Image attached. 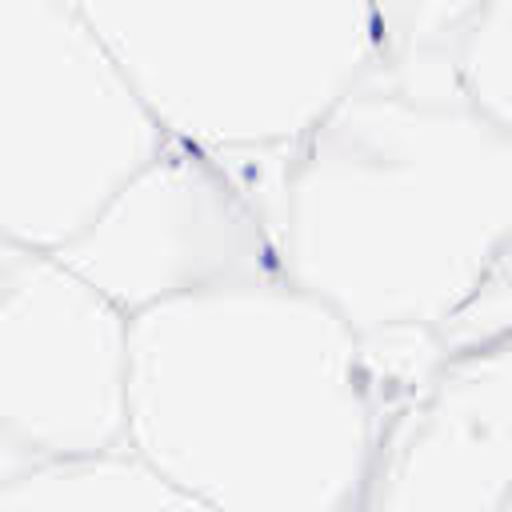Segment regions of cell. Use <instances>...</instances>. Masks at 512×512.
I'll return each instance as SVG.
<instances>
[{"mask_svg": "<svg viewBox=\"0 0 512 512\" xmlns=\"http://www.w3.org/2000/svg\"><path fill=\"white\" fill-rule=\"evenodd\" d=\"M420 392L320 296L240 280L132 316L128 452L216 512H364Z\"/></svg>", "mask_w": 512, "mask_h": 512, "instance_id": "1", "label": "cell"}, {"mask_svg": "<svg viewBox=\"0 0 512 512\" xmlns=\"http://www.w3.org/2000/svg\"><path fill=\"white\" fill-rule=\"evenodd\" d=\"M512 248V132L452 48L380 60L288 148L280 272L364 340H440Z\"/></svg>", "mask_w": 512, "mask_h": 512, "instance_id": "2", "label": "cell"}, {"mask_svg": "<svg viewBox=\"0 0 512 512\" xmlns=\"http://www.w3.org/2000/svg\"><path fill=\"white\" fill-rule=\"evenodd\" d=\"M168 136L288 148L380 60L372 0H80Z\"/></svg>", "mask_w": 512, "mask_h": 512, "instance_id": "3", "label": "cell"}, {"mask_svg": "<svg viewBox=\"0 0 512 512\" xmlns=\"http://www.w3.org/2000/svg\"><path fill=\"white\" fill-rule=\"evenodd\" d=\"M80 0H0V236L60 252L168 148Z\"/></svg>", "mask_w": 512, "mask_h": 512, "instance_id": "4", "label": "cell"}, {"mask_svg": "<svg viewBox=\"0 0 512 512\" xmlns=\"http://www.w3.org/2000/svg\"><path fill=\"white\" fill-rule=\"evenodd\" d=\"M292 148V144H288ZM288 148H168L60 256L128 316L280 272Z\"/></svg>", "mask_w": 512, "mask_h": 512, "instance_id": "5", "label": "cell"}, {"mask_svg": "<svg viewBox=\"0 0 512 512\" xmlns=\"http://www.w3.org/2000/svg\"><path fill=\"white\" fill-rule=\"evenodd\" d=\"M132 316L52 252L0 248V476L128 452Z\"/></svg>", "mask_w": 512, "mask_h": 512, "instance_id": "6", "label": "cell"}, {"mask_svg": "<svg viewBox=\"0 0 512 512\" xmlns=\"http://www.w3.org/2000/svg\"><path fill=\"white\" fill-rule=\"evenodd\" d=\"M512 340L452 356L384 436L364 512H508Z\"/></svg>", "mask_w": 512, "mask_h": 512, "instance_id": "7", "label": "cell"}, {"mask_svg": "<svg viewBox=\"0 0 512 512\" xmlns=\"http://www.w3.org/2000/svg\"><path fill=\"white\" fill-rule=\"evenodd\" d=\"M452 60L472 104L512 132V0H488L456 36Z\"/></svg>", "mask_w": 512, "mask_h": 512, "instance_id": "8", "label": "cell"}, {"mask_svg": "<svg viewBox=\"0 0 512 512\" xmlns=\"http://www.w3.org/2000/svg\"><path fill=\"white\" fill-rule=\"evenodd\" d=\"M380 20L384 56H416V52H444L468 28V20L488 0H372Z\"/></svg>", "mask_w": 512, "mask_h": 512, "instance_id": "9", "label": "cell"}, {"mask_svg": "<svg viewBox=\"0 0 512 512\" xmlns=\"http://www.w3.org/2000/svg\"><path fill=\"white\" fill-rule=\"evenodd\" d=\"M508 512H512V504H508Z\"/></svg>", "mask_w": 512, "mask_h": 512, "instance_id": "10", "label": "cell"}]
</instances>
